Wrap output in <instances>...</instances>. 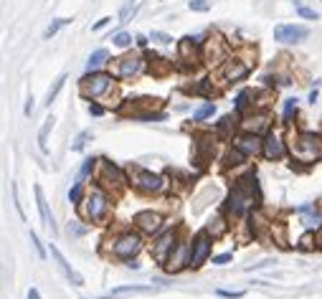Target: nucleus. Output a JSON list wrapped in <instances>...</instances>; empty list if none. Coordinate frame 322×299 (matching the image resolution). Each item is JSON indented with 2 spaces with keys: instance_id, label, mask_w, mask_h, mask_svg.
<instances>
[{
  "instance_id": "6",
  "label": "nucleus",
  "mask_w": 322,
  "mask_h": 299,
  "mask_svg": "<svg viewBox=\"0 0 322 299\" xmlns=\"http://www.w3.org/2000/svg\"><path fill=\"white\" fill-rule=\"evenodd\" d=\"M203 61L208 66H221V63L229 61V46H226V41L218 33H213L206 41V46H203Z\"/></svg>"
},
{
  "instance_id": "13",
  "label": "nucleus",
  "mask_w": 322,
  "mask_h": 299,
  "mask_svg": "<svg viewBox=\"0 0 322 299\" xmlns=\"http://www.w3.org/2000/svg\"><path fill=\"white\" fill-rule=\"evenodd\" d=\"M175 246H178L175 234H173V231H170V234H163V236L152 244V259H155L157 264H168V259H170V254L175 251Z\"/></svg>"
},
{
  "instance_id": "42",
  "label": "nucleus",
  "mask_w": 322,
  "mask_h": 299,
  "mask_svg": "<svg viewBox=\"0 0 322 299\" xmlns=\"http://www.w3.org/2000/svg\"><path fill=\"white\" fill-rule=\"evenodd\" d=\"M13 203H15V211H18V216L25 221V213H23V208H20V201H18V185L13 183Z\"/></svg>"
},
{
  "instance_id": "46",
  "label": "nucleus",
  "mask_w": 322,
  "mask_h": 299,
  "mask_svg": "<svg viewBox=\"0 0 322 299\" xmlns=\"http://www.w3.org/2000/svg\"><path fill=\"white\" fill-rule=\"evenodd\" d=\"M216 294H218V297H226V299H241L244 297V292H223V289H218Z\"/></svg>"
},
{
  "instance_id": "34",
  "label": "nucleus",
  "mask_w": 322,
  "mask_h": 299,
  "mask_svg": "<svg viewBox=\"0 0 322 299\" xmlns=\"http://www.w3.org/2000/svg\"><path fill=\"white\" fill-rule=\"evenodd\" d=\"M112 41H114L117 48H130V46H132V36H130V33H117Z\"/></svg>"
},
{
  "instance_id": "33",
  "label": "nucleus",
  "mask_w": 322,
  "mask_h": 299,
  "mask_svg": "<svg viewBox=\"0 0 322 299\" xmlns=\"http://www.w3.org/2000/svg\"><path fill=\"white\" fill-rule=\"evenodd\" d=\"M295 5H297V13H300L302 18H307V20H317V18H320V13H317V10H312V8H305L302 3H295Z\"/></svg>"
},
{
  "instance_id": "18",
  "label": "nucleus",
  "mask_w": 322,
  "mask_h": 299,
  "mask_svg": "<svg viewBox=\"0 0 322 299\" xmlns=\"http://www.w3.org/2000/svg\"><path fill=\"white\" fill-rule=\"evenodd\" d=\"M264 157L267 160H282L284 157V152H287V147H284V140L279 137V135H274V132H269L267 137H264Z\"/></svg>"
},
{
  "instance_id": "26",
  "label": "nucleus",
  "mask_w": 322,
  "mask_h": 299,
  "mask_svg": "<svg viewBox=\"0 0 322 299\" xmlns=\"http://www.w3.org/2000/svg\"><path fill=\"white\" fill-rule=\"evenodd\" d=\"M226 228H229V223H226L221 216H216V218H211V223H208V228H206V231H208L213 239H218V236H223V234H226Z\"/></svg>"
},
{
  "instance_id": "30",
  "label": "nucleus",
  "mask_w": 322,
  "mask_h": 299,
  "mask_svg": "<svg viewBox=\"0 0 322 299\" xmlns=\"http://www.w3.org/2000/svg\"><path fill=\"white\" fill-rule=\"evenodd\" d=\"M94 162H96V160H94V157H86V160H84V165H81V170H79V175H76V180H74V183H84V180H86V178H89V175H91V170H94Z\"/></svg>"
},
{
  "instance_id": "24",
  "label": "nucleus",
  "mask_w": 322,
  "mask_h": 299,
  "mask_svg": "<svg viewBox=\"0 0 322 299\" xmlns=\"http://www.w3.org/2000/svg\"><path fill=\"white\" fill-rule=\"evenodd\" d=\"M109 58V53H107V48H96L91 56H89V61H86V74H91V71H96L104 61Z\"/></svg>"
},
{
  "instance_id": "5",
  "label": "nucleus",
  "mask_w": 322,
  "mask_h": 299,
  "mask_svg": "<svg viewBox=\"0 0 322 299\" xmlns=\"http://www.w3.org/2000/svg\"><path fill=\"white\" fill-rule=\"evenodd\" d=\"M140 249H142V239L137 234H132V231L119 234V236L112 239V254L117 259H122V261H130L132 256H137Z\"/></svg>"
},
{
  "instance_id": "1",
  "label": "nucleus",
  "mask_w": 322,
  "mask_h": 299,
  "mask_svg": "<svg viewBox=\"0 0 322 299\" xmlns=\"http://www.w3.org/2000/svg\"><path fill=\"white\" fill-rule=\"evenodd\" d=\"M259 201V185H256V178L254 175H249V178H244V180H239L236 185H234V190H231V195H229V201H226V213L231 216V218H239V216H244L254 203Z\"/></svg>"
},
{
  "instance_id": "12",
  "label": "nucleus",
  "mask_w": 322,
  "mask_h": 299,
  "mask_svg": "<svg viewBox=\"0 0 322 299\" xmlns=\"http://www.w3.org/2000/svg\"><path fill=\"white\" fill-rule=\"evenodd\" d=\"M178 61H183L188 69H196L198 66V61H203V53H198V46H196V38H190V36H185V38H180V43H178Z\"/></svg>"
},
{
  "instance_id": "44",
  "label": "nucleus",
  "mask_w": 322,
  "mask_h": 299,
  "mask_svg": "<svg viewBox=\"0 0 322 299\" xmlns=\"http://www.w3.org/2000/svg\"><path fill=\"white\" fill-rule=\"evenodd\" d=\"M234 259V254H218V256H213V264L216 267H223V264H229Z\"/></svg>"
},
{
  "instance_id": "16",
  "label": "nucleus",
  "mask_w": 322,
  "mask_h": 299,
  "mask_svg": "<svg viewBox=\"0 0 322 299\" xmlns=\"http://www.w3.org/2000/svg\"><path fill=\"white\" fill-rule=\"evenodd\" d=\"M132 221H135L137 228L145 231V234H157L160 226H163V216H160L157 211H140V213H135Z\"/></svg>"
},
{
  "instance_id": "8",
  "label": "nucleus",
  "mask_w": 322,
  "mask_h": 299,
  "mask_svg": "<svg viewBox=\"0 0 322 299\" xmlns=\"http://www.w3.org/2000/svg\"><path fill=\"white\" fill-rule=\"evenodd\" d=\"M107 208H109V201L102 190H91L86 195V203H84V218L86 221H102L107 216Z\"/></svg>"
},
{
  "instance_id": "45",
  "label": "nucleus",
  "mask_w": 322,
  "mask_h": 299,
  "mask_svg": "<svg viewBox=\"0 0 322 299\" xmlns=\"http://www.w3.org/2000/svg\"><path fill=\"white\" fill-rule=\"evenodd\" d=\"M69 234H74V236H84V234H86V228H84V226H79V223H69Z\"/></svg>"
},
{
  "instance_id": "19",
  "label": "nucleus",
  "mask_w": 322,
  "mask_h": 299,
  "mask_svg": "<svg viewBox=\"0 0 322 299\" xmlns=\"http://www.w3.org/2000/svg\"><path fill=\"white\" fill-rule=\"evenodd\" d=\"M102 162V185L104 188H122L124 185V175L117 165L107 162V160H99Z\"/></svg>"
},
{
  "instance_id": "14",
  "label": "nucleus",
  "mask_w": 322,
  "mask_h": 299,
  "mask_svg": "<svg viewBox=\"0 0 322 299\" xmlns=\"http://www.w3.org/2000/svg\"><path fill=\"white\" fill-rule=\"evenodd\" d=\"M234 147L239 152H244L246 157H251V155H256V152L264 150V140L259 135H254V132H244V135H236L234 137Z\"/></svg>"
},
{
  "instance_id": "31",
  "label": "nucleus",
  "mask_w": 322,
  "mask_h": 299,
  "mask_svg": "<svg viewBox=\"0 0 322 299\" xmlns=\"http://www.w3.org/2000/svg\"><path fill=\"white\" fill-rule=\"evenodd\" d=\"M69 23H71V18H56V20L46 28V33H43V36H46V38H51V36H56L63 25H69Z\"/></svg>"
},
{
  "instance_id": "22",
  "label": "nucleus",
  "mask_w": 322,
  "mask_h": 299,
  "mask_svg": "<svg viewBox=\"0 0 322 299\" xmlns=\"http://www.w3.org/2000/svg\"><path fill=\"white\" fill-rule=\"evenodd\" d=\"M145 292H150V287H117L109 294L94 297V299H119V297H130V294H145Z\"/></svg>"
},
{
  "instance_id": "2",
  "label": "nucleus",
  "mask_w": 322,
  "mask_h": 299,
  "mask_svg": "<svg viewBox=\"0 0 322 299\" xmlns=\"http://www.w3.org/2000/svg\"><path fill=\"white\" fill-rule=\"evenodd\" d=\"M289 152H292V160L302 165H312L322 160V137L315 132H292Z\"/></svg>"
},
{
  "instance_id": "38",
  "label": "nucleus",
  "mask_w": 322,
  "mask_h": 299,
  "mask_svg": "<svg viewBox=\"0 0 322 299\" xmlns=\"http://www.w3.org/2000/svg\"><path fill=\"white\" fill-rule=\"evenodd\" d=\"M295 112H297V99H287L284 102V122H289Z\"/></svg>"
},
{
  "instance_id": "21",
  "label": "nucleus",
  "mask_w": 322,
  "mask_h": 299,
  "mask_svg": "<svg viewBox=\"0 0 322 299\" xmlns=\"http://www.w3.org/2000/svg\"><path fill=\"white\" fill-rule=\"evenodd\" d=\"M269 122H272V117H269L267 112H259V114H254V117H246V122H241V124H244V129H246V132L259 135V132L269 129Z\"/></svg>"
},
{
  "instance_id": "11",
  "label": "nucleus",
  "mask_w": 322,
  "mask_h": 299,
  "mask_svg": "<svg viewBox=\"0 0 322 299\" xmlns=\"http://www.w3.org/2000/svg\"><path fill=\"white\" fill-rule=\"evenodd\" d=\"M145 69V58L140 53H127L122 58H117V76L119 79H135L140 76Z\"/></svg>"
},
{
  "instance_id": "10",
  "label": "nucleus",
  "mask_w": 322,
  "mask_h": 299,
  "mask_svg": "<svg viewBox=\"0 0 322 299\" xmlns=\"http://www.w3.org/2000/svg\"><path fill=\"white\" fill-rule=\"evenodd\" d=\"M251 66L241 58H229L226 63H221V79L223 84H236V81H244L249 76Z\"/></svg>"
},
{
  "instance_id": "29",
  "label": "nucleus",
  "mask_w": 322,
  "mask_h": 299,
  "mask_svg": "<svg viewBox=\"0 0 322 299\" xmlns=\"http://www.w3.org/2000/svg\"><path fill=\"white\" fill-rule=\"evenodd\" d=\"M213 112H216V104L213 102H206L196 114H193V122H203V119H208V117H213Z\"/></svg>"
},
{
  "instance_id": "40",
  "label": "nucleus",
  "mask_w": 322,
  "mask_h": 299,
  "mask_svg": "<svg viewBox=\"0 0 322 299\" xmlns=\"http://www.w3.org/2000/svg\"><path fill=\"white\" fill-rule=\"evenodd\" d=\"M244 160H246V155H244V152H239L236 147L229 152V165H239V162H244Z\"/></svg>"
},
{
  "instance_id": "47",
  "label": "nucleus",
  "mask_w": 322,
  "mask_h": 299,
  "mask_svg": "<svg viewBox=\"0 0 322 299\" xmlns=\"http://www.w3.org/2000/svg\"><path fill=\"white\" fill-rule=\"evenodd\" d=\"M109 23H112V18H99V20L91 25V30H102V28H104V25H109Z\"/></svg>"
},
{
  "instance_id": "50",
  "label": "nucleus",
  "mask_w": 322,
  "mask_h": 299,
  "mask_svg": "<svg viewBox=\"0 0 322 299\" xmlns=\"http://www.w3.org/2000/svg\"><path fill=\"white\" fill-rule=\"evenodd\" d=\"M25 299H41L38 289H36V287H30V289H28V297H25Z\"/></svg>"
},
{
  "instance_id": "17",
  "label": "nucleus",
  "mask_w": 322,
  "mask_h": 299,
  "mask_svg": "<svg viewBox=\"0 0 322 299\" xmlns=\"http://www.w3.org/2000/svg\"><path fill=\"white\" fill-rule=\"evenodd\" d=\"M51 254H53V259H56V264H58L61 274H63V277H66V279H69L74 287H84V277H81V274H79V272H76V269H74V267H71L66 259H63V254H61V251H58L53 244H51Z\"/></svg>"
},
{
  "instance_id": "35",
  "label": "nucleus",
  "mask_w": 322,
  "mask_h": 299,
  "mask_svg": "<svg viewBox=\"0 0 322 299\" xmlns=\"http://www.w3.org/2000/svg\"><path fill=\"white\" fill-rule=\"evenodd\" d=\"M69 201H71V203H81V201H84V188H81V183H74V188L69 190Z\"/></svg>"
},
{
  "instance_id": "52",
  "label": "nucleus",
  "mask_w": 322,
  "mask_h": 299,
  "mask_svg": "<svg viewBox=\"0 0 322 299\" xmlns=\"http://www.w3.org/2000/svg\"><path fill=\"white\" fill-rule=\"evenodd\" d=\"M315 239H317V244H320V246H322V231H320V234H317V236H315Z\"/></svg>"
},
{
  "instance_id": "3",
  "label": "nucleus",
  "mask_w": 322,
  "mask_h": 299,
  "mask_svg": "<svg viewBox=\"0 0 322 299\" xmlns=\"http://www.w3.org/2000/svg\"><path fill=\"white\" fill-rule=\"evenodd\" d=\"M130 183H132L140 193H147V195L160 193V190H165V185H168L163 175H157V173H152V170H145V168H140V165H130Z\"/></svg>"
},
{
  "instance_id": "48",
  "label": "nucleus",
  "mask_w": 322,
  "mask_h": 299,
  "mask_svg": "<svg viewBox=\"0 0 322 299\" xmlns=\"http://www.w3.org/2000/svg\"><path fill=\"white\" fill-rule=\"evenodd\" d=\"M89 114L99 117V114H104V107H99V104H89Z\"/></svg>"
},
{
  "instance_id": "4",
  "label": "nucleus",
  "mask_w": 322,
  "mask_h": 299,
  "mask_svg": "<svg viewBox=\"0 0 322 299\" xmlns=\"http://www.w3.org/2000/svg\"><path fill=\"white\" fill-rule=\"evenodd\" d=\"M112 84H114L112 74H107V71H91V74H86V76L81 79L79 89H81V96H86V99H96V96L107 94Z\"/></svg>"
},
{
  "instance_id": "43",
  "label": "nucleus",
  "mask_w": 322,
  "mask_h": 299,
  "mask_svg": "<svg viewBox=\"0 0 322 299\" xmlns=\"http://www.w3.org/2000/svg\"><path fill=\"white\" fill-rule=\"evenodd\" d=\"M135 8V0H127L124 3V8L119 10V18H122V23H127V18H130V10Z\"/></svg>"
},
{
  "instance_id": "25",
  "label": "nucleus",
  "mask_w": 322,
  "mask_h": 299,
  "mask_svg": "<svg viewBox=\"0 0 322 299\" xmlns=\"http://www.w3.org/2000/svg\"><path fill=\"white\" fill-rule=\"evenodd\" d=\"M51 127H53V117L43 119V124H41V129H38V147H41V152H48V145H46V140H48V132H51Z\"/></svg>"
},
{
  "instance_id": "23",
  "label": "nucleus",
  "mask_w": 322,
  "mask_h": 299,
  "mask_svg": "<svg viewBox=\"0 0 322 299\" xmlns=\"http://www.w3.org/2000/svg\"><path fill=\"white\" fill-rule=\"evenodd\" d=\"M147 58H150V71H155V76H163V74H168V71L173 69V63H170L168 58L157 56V53H150Z\"/></svg>"
},
{
  "instance_id": "20",
  "label": "nucleus",
  "mask_w": 322,
  "mask_h": 299,
  "mask_svg": "<svg viewBox=\"0 0 322 299\" xmlns=\"http://www.w3.org/2000/svg\"><path fill=\"white\" fill-rule=\"evenodd\" d=\"M33 195H36V203H38V213H41V221L51 228V234H56V223H53V216L48 211V203H46V195H43V188L41 185H33Z\"/></svg>"
},
{
  "instance_id": "37",
  "label": "nucleus",
  "mask_w": 322,
  "mask_h": 299,
  "mask_svg": "<svg viewBox=\"0 0 322 299\" xmlns=\"http://www.w3.org/2000/svg\"><path fill=\"white\" fill-rule=\"evenodd\" d=\"M91 137V129H86V132H81L76 140H74V145H71V150L74 152H79V150H84V145H86V140Z\"/></svg>"
},
{
  "instance_id": "32",
  "label": "nucleus",
  "mask_w": 322,
  "mask_h": 299,
  "mask_svg": "<svg viewBox=\"0 0 322 299\" xmlns=\"http://www.w3.org/2000/svg\"><path fill=\"white\" fill-rule=\"evenodd\" d=\"M190 91H193V94H203V96H211V94H213V89H211V81H208V79H201L196 86H190Z\"/></svg>"
},
{
  "instance_id": "27",
  "label": "nucleus",
  "mask_w": 322,
  "mask_h": 299,
  "mask_svg": "<svg viewBox=\"0 0 322 299\" xmlns=\"http://www.w3.org/2000/svg\"><path fill=\"white\" fill-rule=\"evenodd\" d=\"M63 81H66V74H61V76H58V79L53 81V86L48 89V94H46V104H48V107H51V104H53V99L58 96V91H61V86H63Z\"/></svg>"
},
{
  "instance_id": "36",
  "label": "nucleus",
  "mask_w": 322,
  "mask_h": 299,
  "mask_svg": "<svg viewBox=\"0 0 322 299\" xmlns=\"http://www.w3.org/2000/svg\"><path fill=\"white\" fill-rule=\"evenodd\" d=\"M150 41H157V43H163V46H170V43H173V36H168V33H163V30H152V33H150Z\"/></svg>"
},
{
  "instance_id": "41",
  "label": "nucleus",
  "mask_w": 322,
  "mask_h": 299,
  "mask_svg": "<svg viewBox=\"0 0 322 299\" xmlns=\"http://www.w3.org/2000/svg\"><path fill=\"white\" fill-rule=\"evenodd\" d=\"M30 244L36 246V251H38V259H46V249H43V244L38 241V236H36L33 231H30Z\"/></svg>"
},
{
  "instance_id": "51",
  "label": "nucleus",
  "mask_w": 322,
  "mask_h": 299,
  "mask_svg": "<svg viewBox=\"0 0 322 299\" xmlns=\"http://www.w3.org/2000/svg\"><path fill=\"white\" fill-rule=\"evenodd\" d=\"M135 41H137V46H140V48H145V46H147V38H145V36H137Z\"/></svg>"
},
{
  "instance_id": "39",
  "label": "nucleus",
  "mask_w": 322,
  "mask_h": 299,
  "mask_svg": "<svg viewBox=\"0 0 322 299\" xmlns=\"http://www.w3.org/2000/svg\"><path fill=\"white\" fill-rule=\"evenodd\" d=\"M188 8H190V10H196V13H206V10L211 8V3H208V0H190V3H188Z\"/></svg>"
},
{
  "instance_id": "15",
  "label": "nucleus",
  "mask_w": 322,
  "mask_h": 299,
  "mask_svg": "<svg viewBox=\"0 0 322 299\" xmlns=\"http://www.w3.org/2000/svg\"><path fill=\"white\" fill-rule=\"evenodd\" d=\"M188 264H190V244L178 241V246H175V251L170 254V259H168L165 269H168L170 274H178V272H183Z\"/></svg>"
},
{
  "instance_id": "9",
  "label": "nucleus",
  "mask_w": 322,
  "mask_h": 299,
  "mask_svg": "<svg viewBox=\"0 0 322 299\" xmlns=\"http://www.w3.org/2000/svg\"><path fill=\"white\" fill-rule=\"evenodd\" d=\"M307 36H310V28L300 25V23H284V25L274 28V41H279V43H300Z\"/></svg>"
},
{
  "instance_id": "49",
  "label": "nucleus",
  "mask_w": 322,
  "mask_h": 299,
  "mask_svg": "<svg viewBox=\"0 0 322 299\" xmlns=\"http://www.w3.org/2000/svg\"><path fill=\"white\" fill-rule=\"evenodd\" d=\"M302 249H307V251L312 249V236H310V234H307V236L302 239Z\"/></svg>"
},
{
  "instance_id": "7",
  "label": "nucleus",
  "mask_w": 322,
  "mask_h": 299,
  "mask_svg": "<svg viewBox=\"0 0 322 299\" xmlns=\"http://www.w3.org/2000/svg\"><path fill=\"white\" fill-rule=\"evenodd\" d=\"M211 234L208 231H201L196 239H193V244H190V269H201L206 261H208V256H211Z\"/></svg>"
},
{
  "instance_id": "28",
  "label": "nucleus",
  "mask_w": 322,
  "mask_h": 299,
  "mask_svg": "<svg viewBox=\"0 0 322 299\" xmlns=\"http://www.w3.org/2000/svg\"><path fill=\"white\" fill-rule=\"evenodd\" d=\"M254 96H256V94H254L251 89H244V91L236 96V104H234V109H236V112H244V109L249 107V99H254Z\"/></svg>"
}]
</instances>
